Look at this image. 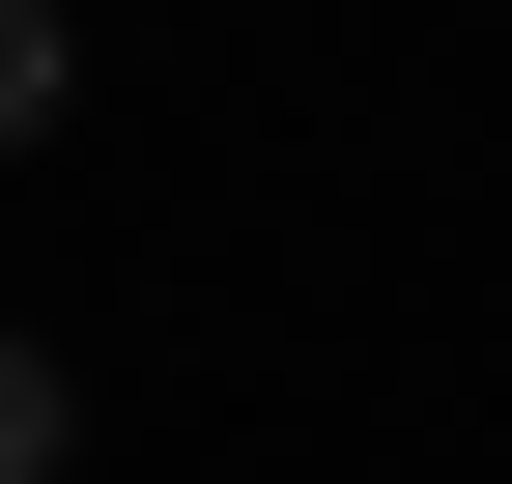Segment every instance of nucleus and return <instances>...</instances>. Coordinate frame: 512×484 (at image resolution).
I'll use <instances>...</instances> for the list:
<instances>
[{"instance_id":"obj_1","label":"nucleus","mask_w":512,"mask_h":484,"mask_svg":"<svg viewBox=\"0 0 512 484\" xmlns=\"http://www.w3.org/2000/svg\"><path fill=\"white\" fill-rule=\"evenodd\" d=\"M57 456H86V399H57V342L0 314V484H57Z\"/></svg>"},{"instance_id":"obj_2","label":"nucleus","mask_w":512,"mask_h":484,"mask_svg":"<svg viewBox=\"0 0 512 484\" xmlns=\"http://www.w3.org/2000/svg\"><path fill=\"white\" fill-rule=\"evenodd\" d=\"M57 86H86V29H57V0H0V143H57Z\"/></svg>"}]
</instances>
